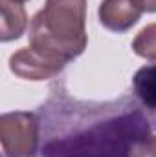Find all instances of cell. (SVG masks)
Masks as SVG:
<instances>
[{"instance_id": "obj_9", "label": "cell", "mask_w": 156, "mask_h": 157, "mask_svg": "<svg viewBox=\"0 0 156 157\" xmlns=\"http://www.w3.org/2000/svg\"><path fill=\"white\" fill-rule=\"evenodd\" d=\"M136 2L142 6L143 11H147V13H156V0H136Z\"/></svg>"}, {"instance_id": "obj_3", "label": "cell", "mask_w": 156, "mask_h": 157, "mask_svg": "<svg viewBox=\"0 0 156 157\" xmlns=\"http://www.w3.org/2000/svg\"><path fill=\"white\" fill-rule=\"evenodd\" d=\"M9 70L17 77L26 80H48L59 75L64 70V64L44 57L31 46H28V48H20L9 57Z\"/></svg>"}, {"instance_id": "obj_8", "label": "cell", "mask_w": 156, "mask_h": 157, "mask_svg": "<svg viewBox=\"0 0 156 157\" xmlns=\"http://www.w3.org/2000/svg\"><path fill=\"white\" fill-rule=\"evenodd\" d=\"M127 157H156V135H145L132 141Z\"/></svg>"}, {"instance_id": "obj_4", "label": "cell", "mask_w": 156, "mask_h": 157, "mask_svg": "<svg viewBox=\"0 0 156 157\" xmlns=\"http://www.w3.org/2000/svg\"><path fill=\"white\" fill-rule=\"evenodd\" d=\"M97 15L99 22L107 29L123 33L142 18L143 9L136 0H103Z\"/></svg>"}, {"instance_id": "obj_10", "label": "cell", "mask_w": 156, "mask_h": 157, "mask_svg": "<svg viewBox=\"0 0 156 157\" xmlns=\"http://www.w3.org/2000/svg\"><path fill=\"white\" fill-rule=\"evenodd\" d=\"M20 2H26V0H20Z\"/></svg>"}, {"instance_id": "obj_1", "label": "cell", "mask_w": 156, "mask_h": 157, "mask_svg": "<svg viewBox=\"0 0 156 157\" xmlns=\"http://www.w3.org/2000/svg\"><path fill=\"white\" fill-rule=\"evenodd\" d=\"M84 24L86 0H46L30 22V46L66 66L86 48Z\"/></svg>"}, {"instance_id": "obj_6", "label": "cell", "mask_w": 156, "mask_h": 157, "mask_svg": "<svg viewBox=\"0 0 156 157\" xmlns=\"http://www.w3.org/2000/svg\"><path fill=\"white\" fill-rule=\"evenodd\" d=\"M132 88L140 102L156 112V64H147L136 71L132 78Z\"/></svg>"}, {"instance_id": "obj_5", "label": "cell", "mask_w": 156, "mask_h": 157, "mask_svg": "<svg viewBox=\"0 0 156 157\" xmlns=\"http://www.w3.org/2000/svg\"><path fill=\"white\" fill-rule=\"evenodd\" d=\"M2 9V26H0V40L9 42L24 35L28 28V15L20 0H0Z\"/></svg>"}, {"instance_id": "obj_7", "label": "cell", "mask_w": 156, "mask_h": 157, "mask_svg": "<svg viewBox=\"0 0 156 157\" xmlns=\"http://www.w3.org/2000/svg\"><path fill=\"white\" fill-rule=\"evenodd\" d=\"M132 49L142 59L156 60V22L145 26L136 35V39L132 40Z\"/></svg>"}, {"instance_id": "obj_2", "label": "cell", "mask_w": 156, "mask_h": 157, "mask_svg": "<svg viewBox=\"0 0 156 157\" xmlns=\"http://www.w3.org/2000/svg\"><path fill=\"white\" fill-rule=\"evenodd\" d=\"M2 157H33L39 146V119L31 112H9L0 117Z\"/></svg>"}]
</instances>
